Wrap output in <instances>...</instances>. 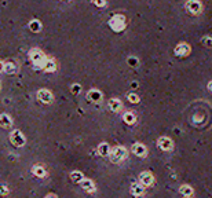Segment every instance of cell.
I'll use <instances>...</instances> for the list:
<instances>
[{"mask_svg": "<svg viewBox=\"0 0 212 198\" xmlns=\"http://www.w3.org/2000/svg\"><path fill=\"white\" fill-rule=\"evenodd\" d=\"M30 59H32L36 65H40V66H43L44 62H46L44 54H43L42 51H39V50H32V51H30Z\"/></svg>", "mask_w": 212, "mask_h": 198, "instance_id": "cell-1", "label": "cell"}, {"mask_svg": "<svg viewBox=\"0 0 212 198\" xmlns=\"http://www.w3.org/2000/svg\"><path fill=\"white\" fill-rule=\"evenodd\" d=\"M11 141H12V143H14L15 146H24V143H25V139H24V136H22V134L19 131H14V132H12Z\"/></svg>", "mask_w": 212, "mask_h": 198, "instance_id": "cell-2", "label": "cell"}, {"mask_svg": "<svg viewBox=\"0 0 212 198\" xmlns=\"http://www.w3.org/2000/svg\"><path fill=\"white\" fill-rule=\"evenodd\" d=\"M124 156H125V150L123 147H116V149H113V151H112V160L114 162L120 161L121 158H124Z\"/></svg>", "mask_w": 212, "mask_h": 198, "instance_id": "cell-3", "label": "cell"}, {"mask_svg": "<svg viewBox=\"0 0 212 198\" xmlns=\"http://www.w3.org/2000/svg\"><path fill=\"white\" fill-rule=\"evenodd\" d=\"M37 96H39V99H40V100L46 102V103H50V102L53 100V95L50 94L48 91H46V89H42V91H39V92H37Z\"/></svg>", "mask_w": 212, "mask_h": 198, "instance_id": "cell-4", "label": "cell"}, {"mask_svg": "<svg viewBox=\"0 0 212 198\" xmlns=\"http://www.w3.org/2000/svg\"><path fill=\"white\" fill-rule=\"evenodd\" d=\"M200 3L198 1H196V0H190L189 3H187V8H189V11H191V12H198L200 11Z\"/></svg>", "mask_w": 212, "mask_h": 198, "instance_id": "cell-5", "label": "cell"}, {"mask_svg": "<svg viewBox=\"0 0 212 198\" xmlns=\"http://www.w3.org/2000/svg\"><path fill=\"white\" fill-rule=\"evenodd\" d=\"M141 182H142L145 186H150L152 182H153V177H152L150 173L145 172V173H142V176H141Z\"/></svg>", "mask_w": 212, "mask_h": 198, "instance_id": "cell-6", "label": "cell"}, {"mask_svg": "<svg viewBox=\"0 0 212 198\" xmlns=\"http://www.w3.org/2000/svg\"><path fill=\"white\" fill-rule=\"evenodd\" d=\"M132 150H134V153L136 154V156H141V157H143L145 154H146V149L142 146V145H139V143H136L135 146L132 147Z\"/></svg>", "mask_w": 212, "mask_h": 198, "instance_id": "cell-7", "label": "cell"}, {"mask_svg": "<svg viewBox=\"0 0 212 198\" xmlns=\"http://www.w3.org/2000/svg\"><path fill=\"white\" fill-rule=\"evenodd\" d=\"M160 147H163L164 150H168L172 147V143H171L170 139H167V138H163V139H160Z\"/></svg>", "mask_w": 212, "mask_h": 198, "instance_id": "cell-8", "label": "cell"}, {"mask_svg": "<svg viewBox=\"0 0 212 198\" xmlns=\"http://www.w3.org/2000/svg\"><path fill=\"white\" fill-rule=\"evenodd\" d=\"M11 124V121H10V117L7 114H1L0 116V125L1 127H8V125Z\"/></svg>", "mask_w": 212, "mask_h": 198, "instance_id": "cell-9", "label": "cell"}, {"mask_svg": "<svg viewBox=\"0 0 212 198\" xmlns=\"http://www.w3.org/2000/svg\"><path fill=\"white\" fill-rule=\"evenodd\" d=\"M109 105H110V109L113 110V111H118V109L121 107V103H120L117 99H112Z\"/></svg>", "mask_w": 212, "mask_h": 198, "instance_id": "cell-10", "label": "cell"}, {"mask_svg": "<svg viewBox=\"0 0 212 198\" xmlns=\"http://www.w3.org/2000/svg\"><path fill=\"white\" fill-rule=\"evenodd\" d=\"M44 70H47V72H53L54 69H55V65H54V62H51V61H47L46 59V62H44V65L42 66Z\"/></svg>", "mask_w": 212, "mask_h": 198, "instance_id": "cell-11", "label": "cell"}, {"mask_svg": "<svg viewBox=\"0 0 212 198\" xmlns=\"http://www.w3.org/2000/svg\"><path fill=\"white\" fill-rule=\"evenodd\" d=\"M187 52H189V47H187L186 44H180L179 47L176 48V54H178V55H182V54L186 55Z\"/></svg>", "mask_w": 212, "mask_h": 198, "instance_id": "cell-12", "label": "cell"}, {"mask_svg": "<svg viewBox=\"0 0 212 198\" xmlns=\"http://www.w3.org/2000/svg\"><path fill=\"white\" fill-rule=\"evenodd\" d=\"M33 173H35L36 176H40V177H43L46 175V172H44V169H43L42 165H36V167L33 168Z\"/></svg>", "mask_w": 212, "mask_h": 198, "instance_id": "cell-13", "label": "cell"}, {"mask_svg": "<svg viewBox=\"0 0 212 198\" xmlns=\"http://www.w3.org/2000/svg\"><path fill=\"white\" fill-rule=\"evenodd\" d=\"M88 98L91 100H99L101 99V92L99 91H91L90 94H88Z\"/></svg>", "mask_w": 212, "mask_h": 198, "instance_id": "cell-14", "label": "cell"}, {"mask_svg": "<svg viewBox=\"0 0 212 198\" xmlns=\"http://www.w3.org/2000/svg\"><path fill=\"white\" fill-rule=\"evenodd\" d=\"M124 120H125V123H128V124H134V123H135V117H134L132 113H125V114H124Z\"/></svg>", "mask_w": 212, "mask_h": 198, "instance_id": "cell-15", "label": "cell"}, {"mask_svg": "<svg viewBox=\"0 0 212 198\" xmlns=\"http://www.w3.org/2000/svg\"><path fill=\"white\" fill-rule=\"evenodd\" d=\"M83 188H85L87 191H92L94 190V184H92L91 180H84L83 182Z\"/></svg>", "mask_w": 212, "mask_h": 198, "instance_id": "cell-16", "label": "cell"}, {"mask_svg": "<svg viewBox=\"0 0 212 198\" xmlns=\"http://www.w3.org/2000/svg\"><path fill=\"white\" fill-rule=\"evenodd\" d=\"M107 150H109V149H107V145H106V143H102L101 146H99V154H101V156H106V154H107Z\"/></svg>", "mask_w": 212, "mask_h": 198, "instance_id": "cell-17", "label": "cell"}, {"mask_svg": "<svg viewBox=\"0 0 212 198\" xmlns=\"http://www.w3.org/2000/svg\"><path fill=\"white\" fill-rule=\"evenodd\" d=\"M4 70L7 72V73H12V72H15V66H14L12 63H6Z\"/></svg>", "mask_w": 212, "mask_h": 198, "instance_id": "cell-18", "label": "cell"}, {"mask_svg": "<svg viewBox=\"0 0 212 198\" xmlns=\"http://www.w3.org/2000/svg\"><path fill=\"white\" fill-rule=\"evenodd\" d=\"M30 29H32L33 32H37V30H40V24L37 21H33L32 24H30Z\"/></svg>", "mask_w": 212, "mask_h": 198, "instance_id": "cell-19", "label": "cell"}, {"mask_svg": "<svg viewBox=\"0 0 212 198\" xmlns=\"http://www.w3.org/2000/svg\"><path fill=\"white\" fill-rule=\"evenodd\" d=\"M132 193L135 194V195L142 194V188H141V186H132Z\"/></svg>", "mask_w": 212, "mask_h": 198, "instance_id": "cell-20", "label": "cell"}, {"mask_svg": "<svg viewBox=\"0 0 212 198\" xmlns=\"http://www.w3.org/2000/svg\"><path fill=\"white\" fill-rule=\"evenodd\" d=\"M180 193H182V194H186V195H190L191 191H190V188H189V186H185V187L180 188Z\"/></svg>", "mask_w": 212, "mask_h": 198, "instance_id": "cell-21", "label": "cell"}, {"mask_svg": "<svg viewBox=\"0 0 212 198\" xmlns=\"http://www.w3.org/2000/svg\"><path fill=\"white\" fill-rule=\"evenodd\" d=\"M128 98H130V100H131V102H134V103H135V102H138V96H136V95L130 94V95H128Z\"/></svg>", "mask_w": 212, "mask_h": 198, "instance_id": "cell-22", "label": "cell"}, {"mask_svg": "<svg viewBox=\"0 0 212 198\" xmlns=\"http://www.w3.org/2000/svg\"><path fill=\"white\" fill-rule=\"evenodd\" d=\"M72 177H74V180H80V179H81V175H80L79 172H74V173H72Z\"/></svg>", "mask_w": 212, "mask_h": 198, "instance_id": "cell-23", "label": "cell"}, {"mask_svg": "<svg viewBox=\"0 0 212 198\" xmlns=\"http://www.w3.org/2000/svg\"><path fill=\"white\" fill-rule=\"evenodd\" d=\"M95 3H96L98 6H103V4L106 3V1H105V0H95Z\"/></svg>", "mask_w": 212, "mask_h": 198, "instance_id": "cell-24", "label": "cell"}, {"mask_svg": "<svg viewBox=\"0 0 212 198\" xmlns=\"http://www.w3.org/2000/svg\"><path fill=\"white\" fill-rule=\"evenodd\" d=\"M0 193H1V194H7V190L4 188V186H0Z\"/></svg>", "mask_w": 212, "mask_h": 198, "instance_id": "cell-25", "label": "cell"}, {"mask_svg": "<svg viewBox=\"0 0 212 198\" xmlns=\"http://www.w3.org/2000/svg\"><path fill=\"white\" fill-rule=\"evenodd\" d=\"M3 69H4V68H3V65L0 63V70H3Z\"/></svg>", "mask_w": 212, "mask_h": 198, "instance_id": "cell-26", "label": "cell"}]
</instances>
